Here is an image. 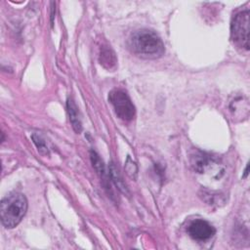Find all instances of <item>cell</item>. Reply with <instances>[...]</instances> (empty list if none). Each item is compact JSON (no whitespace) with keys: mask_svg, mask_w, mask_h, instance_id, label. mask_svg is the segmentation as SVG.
Segmentation results:
<instances>
[{"mask_svg":"<svg viewBox=\"0 0 250 250\" xmlns=\"http://www.w3.org/2000/svg\"><path fill=\"white\" fill-rule=\"evenodd\" d=\"M129 48L136 56L143 59H157L165 52L160 37L149 29L135 31L129 39Z\"/></svg>","mask_w":250,"mask_h":250,"instance_id":"1","label":"cell"},{"mask_svg":"<svg viewBox=\"0 0 250 250\" xmlns=\"http://www.w3.org/2000/svg\"><path fill=\"white\" fill-rule=\"evenodd\" d=\"M27 211V200L22 193L11 192L1 200V223L7 229L17 227Z\"/></svg>","mask_w":250,"mask_h":250,"instance_id":"2","label":"cell"},{"mask_svg":"<svg viewBox=\"0 0 250 250\" xmlns=\"http://www.w3.org/2000/svg\"><path fill=\"white\" fill-rule=\"evenodd\" d=\"M249 10L237 13L230 23V38L232 42L246 51L249 50Z\"/></svg>","mask_w":250,"mask_h":250,"instance_id":"3","label":"cell"},{"mask_svg":"<svg viewBox=\"0 0 250 250\" xmlns=\"http://www.w3.org/2000/svg\"><path fill=\"white\" fill-rule=\"evenodd\" d=\"M108 101L112 104L115 114L123 121L134 118L136 109L128 94L121 89H113L108 94Z\"/></svg>","mask_w":250,"mask_h":250,"instance_id":"4","label":"cell"},{"mask_svg":"<svg viewBox=\"0 0 250 250\" xmlns=\"http://www.w3.org/2000/svg\"><path fill=\"white\" fill-rule=\"evenodd\" d=\"M188 232L191 238L198 241H204L211 238L215 232V228L205 220H194L188 227Z\"/></svg>","mask_w":250,"mask_h":250,"instance_id":"5","label":"cell"},{"mask_svg":"<svg viewBox=\"0 0 250 250\" xmlns=\"http://www.w3.org/2000/svg\"><path fill=\"white\" fill-rule=\"evenodd\" d=\"M190 163L196 172L203 173L211 166V164L213 163V159L211 155L201 151H197L191 155Z\"/></svg>","mask_w":250,"mask_h":250,"instance_id":"6","label":"cell"},{"mask_svg":"<svg viewBox=\"0 0 250 250\" xmlns=\"http://www.w3.org/2000/svg\"><path fill=\"white\" fill-rule=\"evenodd\" d=\"M99 61L101 64L106 69H113L116 66L117 62L114 51L108 46H103L100 49Z\"/></svg>","mask_w":250,"mask_h":250,"instance_id":"7","label":"cell"},{"mask_svg":"<svg viewBox=\"0 0 250 250\" xmlns=\"http://www.w3.org/2000/svg\"><path fill=\"white\" fill-rule=\"evenodd\" d=\"M66 108H67V112H68V116H69V121L71 123L73 130L76 133H80L82 130V123H81L78 108L71 98L67 99Z\"/></svg>","mask_w":250,"mask_h":250,"instance_id":"8","label":"cell"},{"mask_svg":"<svg viewBox=\"0 0 250 250\" xmlns=\"http://www.w3.org/2000/svg\"><path fill=\"white\" fill-rule=\"evenodd\" d=\"M90 156H91V160H92V163H93V166H94L95 170L101 176L103 181L104 183H107L108 180L106 178V172H105V168H104L103 160L100 158V156L94 150L90 151Z\"/></svg>","mask_w":250,"mask_h":250,"instance_id":"9","label":"cell"},{"mask_svg":"<svg viewBox=\"0 0 250 250\" xmlns=\"http://www.w3.org/2000/svg\"><path fill=\"white\" fill-rule=\"evenodd\" d=\"M109 174L111 176V179L113 180V182L115 183V185L117 186V188L124 193L127 192V188L126 186L124 184V182L122 181V178L120 176V174L118 173V170L115 168V166L113 165V163L110 164L109 166Z\"/></svg>","mask_w":250,"mask_h":250,"instance_id":"10","label":"cell"},{"mask_svg":"<svg viewBox=\"0 0 250 250\" xmlns=\"http://www.w3.org/2000/svg\"><path fill=\"white\" fill-rule=\"evenodd\" d=\"M32 140H33V143L35 144V146H37L38 148V151L42 154H48L49 153V149H48V146H47V144H46V141L38 134H32L31 136Z\"/></svg>","mask_w":250,"mask_h":250,"instance_id":"11","label":"cell"}]
</instances>
